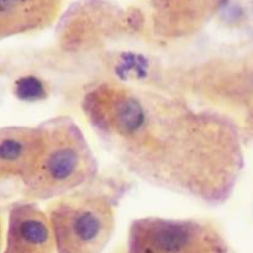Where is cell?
<instances>
[{"label": "cell", "mask_w": 253, "mask_h": 253, "mask_svg": "<svg viewBox=\"0 0 253 253\" xmlns=\"http://www.w3.org/2000/svg\"><path fill=\"white\" fill-rule=\"evenodd\" d=\"M82 109L106 150L146 182L209 204L234 192L244 153L229 119L114 81L90 89Z\"/></svg>", "instance_id": "obj_1"}, {"label": "cell", "mask_w": 253, "mask_h": 253, "mask_svg": "<svg viewBox=\"0 0 253 253\" xmlns=\"http://www.w3.org/2000/svg\"><path fill=\"white\" fill-rule=\"evenodd\" d=\"M43 146L22 182L30 199L53 200L88 185L98 174V161L79 126L68 116L42 123Z\"/></svg>", "instance_id": "obj_2"}, {"label": "cell", "mask_w": 253, "mask_h": 253, "mask_svg": "<svg viewBox=\"0 0 253 253\" xmlns=\"http://www.w3.org/2000/svg\"><path fill=\"white\" fill-rule=\"evenodd\" d=\"M46 214L57 253H101L115 230L113 200L95 190H76L53 199Z\"/></svg>", "instance_id": "obj_3"}, {"label": "cell", "mask_w": 253, "mask_h": 253, "mask_svg": "<svg viewBox=\"0 0 253 253\" xmlns=\"http://www.w3.org/2000/svg\"><path fill=\"white\" fill-rule=\"evenodd\" d=\"M127 253H232L219 230L194 219L142 217L131 224Z\"/></svg>", "instance_id": "obj_4"}, {"label": "cell", "mask_w": 253, "mask_h": 253, "mask_svg": "<svg viewBox=\"0 0 253 253\" xmlns=\"http://www.w3.org/2000/svg\"><path fill=\"white\" fill-rule=\"evenodd\" d=\"M2 253H57L46 211L32 202L12 205L7 216Z\"/></svg>", "instance_id": "obj_5"}, {"label": "cell", "mask_w": 253, "mask_h": 253, "mask_svg": "<svg viewBox=\"0 0 253 253\" xmlns=\"http://www.w3.org/2000/svg\"><path fill=\"white\" fill-rule=\"evenodd\" d=\"M42 146V124L0 128V182H24L34 169Z\"/></svg>", "instance_id": "obj_6"}, {"label": "cell", "mask_w": 253, "mask_h": 253, "mask_svg": "<svg viewBox=\"0 0 253 253\" xmlns=\"http://www.w3.org/2000/svg\"><path fill=\"white\" fill-rule=\"evenodd\" d=\"M66 0H0V41L43 31L57 21Z\"/></svg>", "instance_id": "obj_7"}, {"label": "cell", "mask_w": 253, "mask_h": 253, "mask_svg": "<svg viewBox=\"0 0 253 253\" xmlns=\"http://www.w3.org/2000/svg\"><path fill=\"white\" fill-rule=\"evenodd\" d=\"M4 240H5L4 222H2V217L0 216V253L4 252Z\"/></svg>", "instance_id": "obj_8"}]
</instances>
